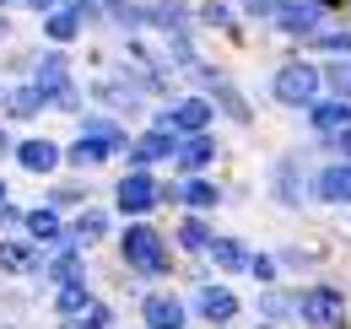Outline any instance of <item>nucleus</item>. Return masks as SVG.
<instances>
[{
	"label": "nucleus",
	"mask_w": 351,
	"mask_h": 329,
	"mask_svg": "<svg viewBox=\"0 0 351 329\" xmlns=\"http://www.w3.org/2000/svg\"><path fill=\"white\" fill-rule=\"evenodd\" d=\"M173 151H178V146L168 141V130H157V135H146V141H135V146H130L135 162H157V157H173Z\"/></svg>",
	"instance_id": "13"
},
{
	"label": "nucleus",
	"mask_w": 351,
	"mask_h": 329,
	"mask_svg": "<svg viewBox=\"0 0 351 329\" xmlns=\"http://www.w3.org/2000/svg\"><path fill=\"white\" fill-rule=\"evenodd\" d=\"M184 200H189V206H195V210H206V206H217V189H211V184H200V178H195V184H189V189H184Z\"/></svg>",
	"instance_id": "21"
},
{
	"label": "nucleus",
	"mask_w": 351,
	"mask_h": 329,
	"mask_svg": "<svg viewBox=\"0 0 351 329\" xmlns=\"http://www.w3.org/2000/svg\"><path fill=\"white\" fill-rule=\"evenodd\" d=\"M38 97H54L60 108H71V103H76V92L65 86V60H60V54H49L44 65H38Z\"/></svg>",
	"instance_id": "5"
},
{
	"label": "nucleus",
	"mask_w": 351,
	"mask_h": 329,
	"mask_svg": "<svg viewBox=\"0 0 351 329\" xmlns=\"http://www.w3.org/2000/svg\"><path fill=\"white\" fill-rule=\"evenodd\" d=\"M54 162H60V151H54L49 141H27V146H22V167H27V173H49Z\"/></svg>",
	"instance_id": "14"
},
{
	"label": "nucleus",
	"mask_w": 351,
	"mask_h": 329,
	"mask_svg": "<svg viewBox=\"0 0 351 329\" xmlns=\"http://www.w3.org/2000/svg\"><path fill=\"white\" fill-rule=\"evenodd\" d=\"M308 108H313V124H319V130H351L346 97H335V103H308Z\"/></svg>",
	"instance_id": "11"
},
{
	"label": "nucleus",
	"mask_w": 351,
	"mask_h": 329,
	"mask_svg": "<svg viewBox=\"0 0 351 329\" xmlns=\"http://www.w3.org/2000/svg\"><path fill=\"white\" fill-rule=\"evenodd\" d=\"M5 103H11V114H16V119H33V114L44 108V97H38V86H33V92H11Z\"/></svg>",
	"instance_id": "16"
},
{
	"label": "nucleus",
	"mask_w": 351,
	"mask_h": 329,
	"mask_svg": "<svg viewBox=\"0 0 351 329\" xmlns=\"http://www.w3.org/2000/svg\"><path fill=\"white\" fill-rule=\"evenodd\" d=\"M76 22H82V16H76V11H54V16H49V38H76Z\"/></svg>",
	"instance_id": "19"
},
{
	"label": "nucleus",
	"mask_w": 351,
	"mask_h": 329,
	"mask_svg": "<svg viewBox=\"0 0 351 329\" xmlns=\"http://www.w3.org/2000/svg\"><path fill=\"white\" fill-rule=\"evenodd\" d=\"M200 313H206V319H232V313H238V297L227 287H206L200 291Z\"/></svg>",
	"instance_id": "10"
},
{
	"label": "nucleus",
	"mask_w": 351,
	"mask_h": 329,
	"mask_svg": "<svg viewBox=\"0 0 351 329\" xmlns=\"http://www.w3.org/2000/svg\"><path fill=\"white\" fill-rule=\"evenodd\" d=\"M211 157H217V151H211V141H206V135H189V141L178 146V162H184V167H206Z\"/></svg>",
	"instance_id": "15"
},
{
	"label": "nucleus",
	"mask_w": 351,
	"mask_h": 329,
	"mask_svg": "<svg viewBox=\"0 0 351 329\" xmlns=\"http://www.w3.org/2000/svg\"><path fill=\"white\" fill-rule=\"evenodd\" d=\"M178 238H184V248H211V232H206L200 221H184V232H178Z\"/></svg>",
	"instance_id": "26"
},
{
	"label": "nucleus",
	"mask_w": 351,
	"mask_h": 329,
	"mask_svg": "<svg viewBox=\"0 0 351 329\" xmlns=\"http://www.w3.org/2000/svg\"><path fill=\"white\" fill-rule=\"evenodd\" d=\"M243 11H254V16H270V11H281V0H243Z\"/></svg>",
	"instance_id": "28"
},
{
	"label": "nucleus",
	"mask_w": 351,
	"mask_h": 329,
	"mask_svg": "<svg viewBox=\"0 0 351 329\" xmlns=\"http://www.w3.org/2000/svg\"><path fill=\"white\" fill-rule=\"evenodd\" d=\"M211 248H217V265H227V270H238V265H243V248H238V243H227V238H217Z\"/></svg>",
	"instance_id": "23"
},
{
	"label": "nucleus",
	"mask_w": 351,
	"mask_h": 329,
	"mask_svg": "<svg viewBox=\"0 0 351 329\" xmlns=\"http://www.w3.org/2000/svg\"><path fill=\"white\" fill-rule=\"evenodd\" d=\"M0 151H5V135H0Z\"/></svg>",
	"instance_id": "31"
},
{
	"label": "nucleus",
	"mask_w": 351,
	"mask_h": 329,
	"mask_svg": "<svg viewBox=\"0 0 351 329\" xmlns=\"http://www.w3.org/2000/svg\"><path fill=\"white\" fill-rule=\"evenodd\" d=\"M0 33H5V22H0Z\"/></svg>",
	"instance_id": "32"
},
{
	"label": "nucleus",
	"mask_w": 351,
	"mask_h": 329,
	"mask_svg": "<svg viewBox=\"0 0 351 329\" xmlns=\"http://www.w3.org/2000/svg\"><path fill=\"white\" fill-rule=\"evenodd\" d=\"M82 308H87V287H76V281H71V287L60 291V313H82Z\"/></svg>",
	"instance_id": "22"
},
{
	"label": "nucleus",
	"mask_w": 351,
	"mask_h": 329,
	"mask_svg": "<svg viewBox=\"0 0 351 329\" xmlns=\"http://www.w3.org/2000/svg\"><path fill=\"white\" fill-rule=\"evenodd\" d=\"M319 195H324V200H351V162L319 173Z\"/></svg>",
	"instance_id": "12"
},
{
	"label": "nucleus",
	"mask_w": 351,
	"mask_h": 329,
	"mask_svg": "<svg viewBox=\"0 0 351 329\" xmlns=\"http://www.w3.org/2000/svg\"><path fill=\"white\" fill-rule=\"evenodd\" d=\"M313 92H319V76H313L308 65H281V71H276V97H281V103L303 108V103H313Z\"/></svg>",
	"instance_id": "2"
},
{
	"label": "nucleus",
	"mask_w": 351,
	"mask_h": 329,
	"mask_svg": "<svg viewBox=\"0 0 351 329\" xmlns=\"http://www.w3.org/2000/svg\"><path fill=\"white\" fill-rule=\"evenodd\" d=\"M27 227H33V238H60V216L54 210H33Z\"/></svg>",
	"instance_id": "20"
},
{
	"label": "nucleus",
	"mask_w": 351,
	"mask_h": 329,
	"mask_svg": "<svg viewBox=\"0 0 351 329\" xmlns=\"http://www.w3.org/2000/svg\"><path fill=\"white\" fill-rule=\"evenodd\" d=\"M125 259H130L135 270H146V276H162V270H168L162 238H157L152 227H130V238H125Z\"/></svg>",
	"instance_id": "1"
},
{
	"label": "nucleus",
	"mask_w": 351,
	"mask_h": 329,
	"mask_svg": "<svg viewBox=\"0 0 351 329\" xmlns=\"http://www.w3.org/2000/svg\"><path fill=\"white\" fill-rule=\"evenodd\" d=\"M319 49H330V54H351V33H319Z\"/></svg>",
	"instance_id": "27"
},
{
	"label": "nucleus",
	"mask_w": 351,
	"mask_h": 329,
	"mask_svg": "<svg viewBox=\"0 0 351 329\" xmlns=\"http://www.w3.org/2000/svg\"><path fill=\"white\" fill-rule=\"evenodd\" d=\"M330 86H335V97H346V103H351V65H346V60L330 65Z\"/></svg>",
	"instance_id": "25"
},
{
	"label": "nucleus",
	"mask_w": 351,
	"mask_h": 329,
	"mask_svg": "<svg viewBox=\"0 0 351 329\" xmlns=\"http://www.w3.org/2000/svg\"><path fill=\"white\" fill-rule=\"evenodd\" d=\"M341 151H346V157H351V130H341Z\"/></svg>",
	"instance_id": "29"
},
{
	"label": "nucleus",
	"mask_w": 351,
	"mask_h": 329,
	"mask_svg": "<svg viewBox=\"0 0 351 329\" xmlns=\"http://www.w3.org/2000/svg\"><path fill=\"white\" fill-rule=\"evenodd\" d=\"M303 319L308 324H341V319H346V297L330 291V287H313L303 297Z\"/></svg>",
	"instance_id": "4"
},
{
	"label": "nucleus",
	"mask_w": 351,
	"mask_h": 329,
	"mask_svg": "<svg viewBox=\"0 0 351 329\" xmlns=\"http://www.w3.org/2000/svg\"><path fill=\"white\" fill-rule=\"evenodd\" d=\"M0 210H5V189H0Z\"/></svg>",
	"instance_id": "30"
},
{
	"label": "nucleus",
	"mask_w": 351,
	"mask_h": 329,
	"mask_svg": "<svg viewBox=\"0 0 351 329\" xmlns=\"http://www.w3.org/2000/svg\"><path fill=\"white\" fill-rule=\"evenodd\" d=\"M281 27L287 33H313V22L324 16V0H281Z\"/></svg>",
	"instance_id": "6"
},
{
	"label": "nucleus",
	"mask_w": 351,
	"mask_h": 329,
	"mask_svg": "<svg viewBox=\"0 0 351 329\" xmlns=\"http://www.w3.org/2000/svg\"><path fill=\"white\" fill-rule=\"evenodd\" d=\"M206 119H211V108H206L200 97H189V103H178L173 114L162 119V130H189V135H200V130H206Z\"/></svg>",
	"instance_id": "7"
},
{
	"label": "nucleus",
	"mask_w": 351,
	"mask_h": 329,
	"mask_svg": "<svg viewBox=\"0 0 351 329\" xmlns=\"http://www.w3.org/2000/svg\"><path fill=\"white\" fill-rule=\"evenodd\" d=\"M103 232H108V216H103V210H87V216L76 221V238H82V243H92V238H103Z\"/></svg>",
	"instance_id": "18"
},
{
	"label": "nucleus",
	"mask_w": 351,
	"mask_h": 329,
	"mask_svg": "<svg viewBox=\"0 0 351 329\" xmlns=\"http://www.w3.org/2000/svg\"><path fill=\"white\" fill-rule=\"evenodd\" d=\"M0 265H5V270H33V248L27 243H5L0 248Z\"/></svg>",
	"instance_id": "17"
},
{
	"label": "nucleus",
	"mask_w": 351,
	"mask_h": 329,
	"mask_svg": "<svg viewBox=\"0 0 351 329\" xmlns=\"http://www.w3.org/2000/svg\"><path fill=\"white\" fill-rule=\"evenodd\" d=\"M152 200H157V184H152L146 173H130V178L119 184V206L125 210H152Z\"/></svg>",
	"instance_id": "8"
},
{
	"label": "nucleus",
	"mask_w": 351,
	"mask_h": 329,
	"mask_svg": "<svg viewBox=\"0 0 351 329\" xmlns=\"http://www.w3.org/2000/svg\"><path fill=\"white\" fill-rule=\"evenodd\" d=\"M146 324L152 329H178L184 324V308L173 297H146Z\"/></svg>",
	"instance_id": "9"
},
{
	"label": "nucleus",
	"mask_w": 351,
	"mask_h": 329,
	"mask_svg": "<svg viewBox=\"0 0 351 329\" xmlns=\"http://www.w3.org/2000/svg\"><path fill=\"white\" fill-rule=\"evenodd\" d=\"M119 146H125V141H119V130H114V124H87V135L76 141V151H71V157L87 167V162H103V157H114Z\"/></svg>",
	"instance_id": "3"
},
{
	"label": "nucleus",
	"mask_w": 351,
	"mask_h": 329,
	"mask_svg": "<svg viewBox=\"0 0 351 329\" xmlns=\"http://www.w3.org/2000/svg\"><path fill=\"white\" fill-rule=\"evenodd\" d=\"M76 329H108V308H103V302H87V308H82V324Z\"/></svg>",
	"instance_id": "24"
}]
</instances>
